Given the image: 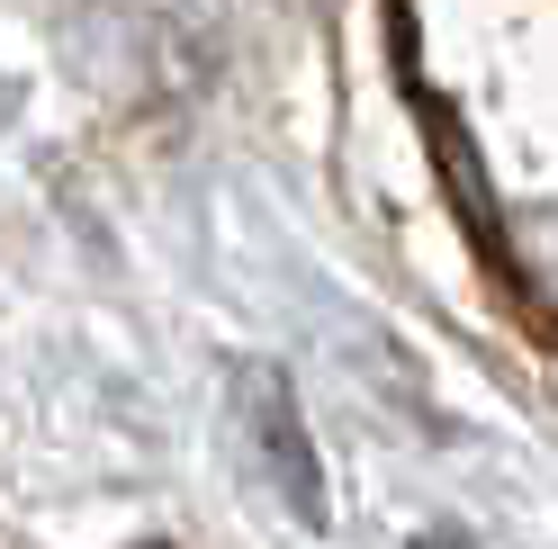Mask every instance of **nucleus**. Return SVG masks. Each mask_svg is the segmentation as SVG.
Masks as SVG:
<instances>
[{
  "label": "nucleus",
  "mask_w": 558,
  "mask_h": 549,
  "mask_svg": "<svg viewBox=\"0 0 558 549\" xmlns=\"http://www.w3.org/2000/svg\"><path fill=\"white\" fill-rule=\"evenodd\" d=\"M388 46H397V82H405V99H414V118H424V145H433L441 190L460 198V225L477 234V253L496 261V270H513V253H505V225H496V190H486L477 154L460 145V109H450L441 90H424V73H414V19H388Z\"/></svg>",
  "instance_id": "obj_2"
},
{
  "label": "nucleus",
  "mask_w": 558,
  "mask_h": 549,
  "mask_svg": "<svg viewBox=\"0 0 558 549\" xmlns=\"http://www.w3.org/2000/svg\"><path fill=\"white\" fill-rule=\"evenodd\" d=\"M145 549H162V540H145Z\"/></svg>",
  "instance_id": "obj_3"
},
{
  "label": "nucleus",
  "mask_w": 558,
  "mask_h": 549,
  "mask_svg": "<svg viewBox=\"0 0 558 549\" xmlns=\"http://www.w3.org/2000/svg\"><path fill=\"white\" fill-rule=\"evenodd\" d=\"M234 415H243V451H253V477L289 504V523L325 532L333 504H325V460H316V432L298 415V388L279 361H243L234 369Z\"/></svg>",
  "instance_id": "obj_1"
}]
</instances>
